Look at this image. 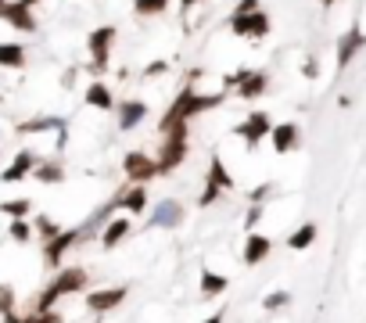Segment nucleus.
I'll return each mask as SVG.
<instances>
[{
  "label": "nucleus",
  "mask_w": 366,
  "mask_h": 323,
  "mask_svg": "<svg viewBox=\"0 0 366 323\" xmlns=\"http://www.w3.org/2000/svg\"><path fill=\"white\" fill-rule=\"evenodd\" d=\"M219 104H223V94H198V90H194V83H190L187 90L169 104V112L162 115L158 129H162V133H169V129L190 122L194 115H201V112H212V108H219Z\"/></svg>",
  "instance_id": "1"
},
{
  "label": "nucleus",
  "mask_w": 366,
  "mask_h": 323,
  "mask_svg": "<svg viewBox=\"0 0 366 323\" xmlns=\"http://www.w3.org/2000/svg\"><path fill=\"white\" fill-rule=\"evenodd\" d=\"M86 288V270H79V266H72V270H61L51 284H47V291H43L40 298H36V309L40 313H47L58 298H65V295H76V291H83Z\"/></svg>",
  "instance_id": "2"
},
{
  "label": "nucleus",
  "mask_w": 366,
  "mask_h": 323,
  "mask_svg": "<svg viewBox=\"0 0 366 323\" xmlns=\"http://www.w3.org/2000/svg\"><path fill=\"white\" fill-rule=\"evenodd\" d=\"M119 29L115 26H97L90 36H86V51H90V72L101 76L108 72V61H112V43H115Z\"/></svg>",
  "instance_id": "3"
},
{
  "label": "nucleus",
  "mask_w": 366,
  "mask_h": 323,
  "mask_svg": "<svg viewBox=\"0 0 366 323\" xmlns=\"http://www.w3.org/2000/svg\"><path fill=\"white\" fill-rule=\"evenodd\" d=\"M183 158H187V122L176 126V129H169V140H165L162 158H158V172H172Z\"/></svg>",
  "instance_id": "4"
},
{
  "label": "nucleus",
  "mask_w": 366,
  "mask_h": 323,
  "mask_svg": "<svg viewBox=\"0 0 366 323\" xmlns=\"http://www.w3.org/2000/svg\"><path fill=\"white\" fill-rule=\"evenodd\" d=\"M233 133L244 140V147H248V151H255V147H258V140H266V137L273 133V122H269V115H266V112H251L241 126L233 129Z\"/></svg>",
  "instance_id": "5"
},
{
  "label": "nucleus",
  "mask_w": 366,
  "mask_h": 323,
  "mask_svg": "<svg viewBox=\"0 0 366 323\" xmlns=\"http://www.w3.org/2000/svg\"><path fill=\"white\" fill-rule=\"evenodd\" d=\"M230 33L248 36V40H263L269 33V15L263 8L251 11V15H230Z\"/></svg>",
  "instance_id": "6"
},
{
  "label": "nucleus",
  "mask_w": 366,
  "mask_h": 323,
  "mask_svg": "<svg viewBox=\"0 0 366 323\" xmlns=\"http://www.w3.org/2000/svg\"><path fill=\"white\" fill-rule=\"evenodd\" d=\"M33 4H40V0H8V8H4V18L11 29L18 33H36V18H33Z\"/></svg>",
  "instance_id": "7"
},
{
  "label": "nucleus",
  "mask_w": 366,
  "mask_h": 323,
  "mask_svg": "<svg viewBox=\"0 0 366 323\" xmlns=\"http://www.w3.org/2000/svg\"><path fill=\"white\" fill-rule=\"evenodd\" d=\"M122 169H126V176L133 180V183H147V180L162 176V172H158V162L147 158L144 151H129V155L122 158Z\"/></svg>",
  "instance_id": "8"
},
{
  "label": "nucleus",
  "mask_w": 366,
  "mask_h": 323,
  "mask_svg": "<svg viewBox=\"0 0 366 323\" xmlns=\"http://www.w3.org/2000/svg\"><path fill=\"white\" fill-rule=\"evenodd\" d=\"M83 237V230H61L58 237H51V241H43V263H47L51 270L54 266H61V258H65V251H69L76 241Z\"/></svg>",
  "instance_id": "9"
},
{
  "label": "nucleus",
  "mask_w": 366,
  "mask_h": 323,
  "mask_svg": "<svg viewBox=\"0 0 366 323\" xmlns=\"http://www.w3.org/2000/svg\"><path fill=\"white\" fill-rule=\"evenodd\" d=\"M366 47V33L359 29V22H352V26H349V33H344L341 40H338V65H341V69H344V65H349L359 51Z\"/></svg>",
  "instance_id": "10"
},
{
  "label": "nucleus",
  "mask_w": 366,
  "mask_h": 323,
  "mask_svg": "<svg viewBox=\"0 0 366 323\" xmlns=\"http://www.w3.org/2000/svg\"><path fill=\"white\" fill-rule=\"evenodd\" d=\"M126 301V288H104V291H90L86 295V309L90 313H112Z\"/></svg>",
  "instance_id": "11"
},
{
  "label": "nucleus",
  "mask_w": 366,
  "mask_h": 323,
  "mask_svg": "<svg viewBox=\"0 0 366 323\" xmlns=\"http://www.w3.org/2000/svg\"><path fill=\"white\" fill-rule=\"evenodd\" d=\"M183 223V205L176 198H165L155 205V212H151V226H180Z\"/></svg>",
  "instance_id": "12"
},
{
  "label": "nucleus",
  "mask_w": 366,
  "mask_h": 323,
  "mask_svg": "<svg viewBox=\"0 0 366 323\" xmlns=\"http://www.w3.org/2000/svg\"><path fill=\"white\" fill-rule=\"evenodd\" d=\"M36 165H40V162H36V155H33V151H18V155H15V162H11L4 172H0V180H4V183H18V180H26Z\"/></svg>",
  "instance_id": "13"
},
{
  "label": "nucleus",
  "mask_w": 366,
  "mask_h": 323,
  "mask_svg": "<svg viewBox=\"0 0 366 323\" xmlns=\"http://www.w3.org/2000/svg\"><path fill=\"white\" fill-rule=\"evenodd\" d=\"M269 251H273V241L269 237H263V233H248V241H244V266H258V263H266L269 258Z\"/></svg>",
  "instance_id": "14"
},
{
  "label": "nucleus",
  "mask_w": 366,
  "mask_h": 323,
  "mask_svg": "<svg viewBox=\"0 0 366 323\" xmlns=\"http://www.w3.org/2000/svg\"><path fill=\"white\" fill-rule=\"evenodd\" d=\"M266 86H269V76H266V72H251V69H244V72H241V86H237V94H241L244 101H255V97H263V94H266Z\"/></svg>",
  "instance_id": "15"
},
{
  "label": "nucleus",
  "mask_w": 366,
  "mask_h": 323,
  "mask_svg": "<svg viewBox=\"0 0 366 323\" xmlns=\"http://www.w3.org/2000/svg\"><path fill=\"white\" fill-rule=\"evenodd\" d=\"M129 230H133V223H129L126 215H115L112 223H104V230H101V245H104L108 251H112L115 245H122L126 237H129Z\"/></svg>",
  "instance_id": "16"
},
{
  "label": "nucleus",
  "mask_w": 366,
  "mask_h": 323,
  "mask_svg": "<svg viewBox=\"0 0 366 323\" xmlns=\"http://www.w3.org/2000/svg\"><path fill=\"white\" fill-rule=\"evenodd\" d=\"M269 140H273V151H276V155H288V151L298 147V126H294V122H280V126H273Z\"/></svg>",
  "instance_id": "17"
},
{
  "label": "nucleus",
  "mask_w": 366,
  "mask_h": 323,
  "mask_svg": "<svg viewBox=\"0 0 366 323\" xmlns=\"http://www.w3.org/2000/svg\"><path fill=\"white\" fill-rule=\"evenodd\" d=\"M83 101H86V108H97V112H112V108H115L112 90H108V83H101V79H94L90 86H86Z\"/></svg>",
  "instance_id": "18"
},
{
  "label": "nucleus",
  "mask_w": 366,
  "mask_h": 323,
  "mask_svg": "<svg viewBox=\"0 0 366 323\" xmlns=\"http://www.w3.org/2000/svg\"><path fill=\"white\" fill-rule=\"evenodd\" d=\"M112 208H126V212H133V215H140L144 208H147V190H144V183H137V187H129V190H122L119 198L112 201Z\"/></svg>",
  "instance_id": "19"
},
{
  "label": "nucleus",
  "mask_w": 366,
  "mask_h": 323,
  "mask_svg": "<svg viewBox=\"0 0 366 323\" xmlns=\"http://www.w3.org/2000/svg\"><path fill=\"white\" fill-rule=\"evenodd\" d=\"M119 112V129H137L144 119H147V104L144 101H126L115 108Z\"/></svg>",
  "instance_id": "20"
},
{
  "label": "nucleus",
  "mask_w": 366,
  "mask_h": 323,
  "mask_svg": "<svg viewBox=\"0 0 366 323\" xmlns=\"http://www.w3.org/2000/svg\"><path fill=\"white\" fill-rule=\"evenodd\" d=\"M313 241H316V223H301V226L288 237V248H291V251H306V248H313Z\"/></svg>",
  "instance_id": "21"
},
{
  "label": "nucleus",
  "mask_w": 366,
  "mask_h": 323,
  "mask_svg": "<svg viewBox=\"0 0 366 323\" xmlns=\"http://www.w3.org/2000/svg\"><path fill=\"white\" fill-rule=\"evenodd\" d=\"M230 288V280L223 273H212V270H201V295L205 298H215V295H223Z\"/></svg>",
  "instance_id": "22"
},
{
  "label": "nucleus",
  "mask_w": 366,
  "mask_h": 323,
  "mask_svg": "<svg viewBox=\"0 0 366 323\" xmlns=\"http://www.w3.org/2000/svg\"><path fill=\"white\" fill-rule=\"evenodd\" d=\"M0 65L4 69H22L26 65V47L22 43H0Z\"/></svg>",
  "instance_id": "23"
},
{
  "label": "nucleus",
  "mask_w": 366,
  "mask_h": 323,
  "mask_svg": "<svg viewBox=\"0 0 366 323\" xmlns=\"http://www.w3.org/2000/svg\"><path fill=\"white\" fill-rule=\"evenodd\" d=\"M33 176H36L40 183H61V180H65V165H61V162H40V165L33 169Z\"/></svg>",
  "instance_id": "24"
},
{
  "label": "nucleus",
  "mask_w": 366,
  "mask_h": 323,
  "mask_svg": "<svg viewBox=\"0 0 366 323\" xmlns=\"http://www.w3.org/2000/svg\"><path fill=\"white\" fill-rule=\"evenodd\" d=\"M208 183H215L219 190H233V176L226 172V165H223L219 158H212V162H208Z\"/></svg>",
  "instance_id": "25"
},
{
  "label": "nucleus",
  "mask_w": 366,
  "mask_h": 323,
  "mask_svg": "<svg viewBox=\"0 0 366 323\" xmlns=\"http://www.w3.org/2000/svg\"><path fill=\"white\" fill-rule=\"evenodd\" d=\"M43 129H65V122H61V119H51V115H43V119L22 122V126H18V133L26 137V133H43Z\"/></svg>",
  "instance_id": "26"
},
{
  "label": "nucleus",
  "mask_w": 366,
  "mask_h": 323,
  "mask_svg": "<svg viewBox=\"0 0 366 323\" xmlns=\"http://www.w3.org/2000/svg\"><path fill=\"white\" fill-rule=\"evenodd\" d=\"M133 11L140 18H155V15H165L169 11V0H133Z\"/></svg>",
  "instance_id": "27"
},
{
  "label": "nucleus",
  "mask_w": 366,
  "mask_h": 323,
  "mask_svg": "<svg viewBox=\"0 0 366 323\" xmlns=\"http://www.w3.org/2000/svg\"><path fill=\"white\" fill-rule=\"evenodd\" d=\"M0 212H4L8 220H26V215L33 212V205L26 198H15V201H0Z\"/></svg>",
  "instance_id": "28"
},
{
  "label": "nucleus",
  "mask_w": 366,
  "mask_h": 323,
  "mask_svg": "<svg viewBox=\"0 0 366 323\" xmlns=\"http://www.w3.org/2000/svg\"><path fill=\"white\" fill-rule=\"evenodd\" d=\"M284 306H291V295H288V291H273V295L263 298V309H266V313H280Z\"/></svg>",
  "instance_id": "29"
},
{
  "label": "nucleus",
  "mask_w": 366,
  "mask_h": 323,
  "mask_svg": "<svg viewBox=\"0 0 366 323\" xmlns=\"http://www.w3.org/2000/svg\"><path fill=\"white\" fill-rule=\"evenodd\" d=\"M8 233H11V241H18V245H26L29 237H33V226L26 223V220H11L8 223Z\"/></svg>",
  "instance_id": "30"
},
{
  "label": "nucleus",
  "mask_w": 366,
  "mask_h": 323,
  "mask_svg": "<svg viewBox=\"0 0 366 323\" xmlns=\"http://www.w3.org/2000/svg\"><path fill=\"white\" fill-rule=\"evenodd\" d=\"M36 233L43 237V241H51V237H58V233H61V226L51 220V215H36Z\"/></svg>",
  "instance_id": "31"
},
{
  "label": "nucleus",
  "mask_w": 366,
  "mask_h": 323,
  "mask_svg": "<svg viewBox=\"0 0 366 323\" xmlns=\"http://www.w3.org/2000/svg\"><path fill=\"white\" fill-rule=\"evenodd\" d=\"M258 223H263V201H251V208H248V215H244V230L251 233Z\"/></svg>",
  "instance_id": "32"
},
{
  "label": "nucleus",
  "mask_w": 366,
  "mask_h": 323,
  "mask_svg": "<svg viewBox=\"0 0 366 323\" xmlns=\"http://www.w3.org/2000/svg\"><path fill=\"white\" fill-rule=\"evenodd\" d=\"M219 187H215V183H205V190H201V198H198V205L201 208H208V205H215V201H219Z\"/></svg>",
  "instance_id": "33"
},
{
  "label": "nucleus",
  "mask_w": 366,
  "mask_h": 323,
  "mask_svg": "<svg viewBox=\"0 0 366 323\" xmlns=\"http://www.w3.org/2000/svg\"><path fill=\"white\" fill-rule=\"evenodd\" d=\"M22 323H61V316L58 313H40V309H33V316H26V320H22Z\"/></svg>",
  "instance_id": "34"
},
{
  "label": "nucleus",
  "mask_w": 366,
  "mask_h": 323,
  "mask_svg": "<svg viewBox=\"0 0 366 323\" xmlns=\"http://www.w3.org/2000/svg\"><path fill=\"white\" fill-rule=\"evenodd\" d=\"M165 72H169V61H151L140 76H144V79H155V76H165Z\"/></svg>",
  "instance_id": "35"
},
{
  "label": "nucleus",
  "mask_w": 366,
  "mask_h": 323,
  "mask_svg": "<svg viewBox=\"0 0 366 323\" xmlns=\"http://www.w3.org/2000/svg\"><path fill=\"white\" fill-rule=\"evenodd\" d=\"M11 309H15V295H11V288H0V316L11 313Z\"/></svg>",
  "instance_id": "36"
},
{
  "label": "nucleus",
  "mask_w": 366,
  "mask_h": 323,
  "mask_svg": "<svg viewBox=\"0 0 366 323\" xmlns=\"http://www.w3.org/2000/svg\"><path fill=\"white\" fill-rule=\"evenodd\" d=\"M301 76H306V79H316V76H319V61H316V58H306V61H301Z\"/></svg>",
  "instance_id": "37"
},
{
  "label": "nucleus",
  "mask_w": 366,
  "mask_h": 323,
  "mask_svg": "<svg viewBox=\"0 0 366 323\" xmlns=\"http://www.w3.org/2000/svg\"><path fill=\"white\" fill-rule=\"evenodd\" d=\"M251 11H258V0H237L233 8V15H251Z\"/></svg>",
  "instance_id": "38"
},
{
  "label": "nucleus",
  "mask_w": 366,
  "mask_h": 323,
  "mask_svg": "<svg viewBox=\"0 0 366 323\" xmlns=\"http://www.w3.org/2000/svg\"><path fill=\"white\" fill-rule=\"evenodd\" d=\"M269 190H273L269 183H263V187H251V194H248V198H251V201H266V198H269Z\"/></svg>",
  "instance_id": "39"
},
{
  "label": "nucleus",
  "mask_w": 366,
  "mask_h": 323,
  "mask_svg": "<svg viewBox=\"0 0 366 323\" xmlns=\"http://www.w3.org/2000/svg\"><path fill=\"white\" fill-rule=\"evenodd\" d=\"M194 4H198V0H180V15H187V11H190Z\"/></svg>",
  "instance_id": "40"
},
{
  "label": "nucleus",
  "mask_w": 366,
  "mask_h": 323,
  "mask_svg": "<svg viewBox=\"0 0 366 323\" xmlns=\"http://www.w3.org/2000/svg\"><path fill=\"white\" fill-rule=\"evenodd\" d=\"M4 323H22V320H18V316H15V309H11V313H4Z\"/></svg>",
  "instance_id": "41"
},
{
  "label": "nucleus",
  "mask_w": 366,
  "mask_h": 323,
  "mask_svg": "<svg viewBox=\"0 0 366 323\" xmlns=\"http://www.w3.org/2000/svg\"><path fill=\"white\" fill-rule=\"evenodd\" d=\"M201 323H223V313H215V316H208V320H201Z\"/></svg>",
  "instance_id": "42"
},
{
  "label": "nucleus",
  "mask_w": 366,
  "mask_h": 323,
  "mask_svg": "<svg viewBox=\"0 0 366 323\" xmlns=\"http://www.w3.org/2000/svg\"><path fill=\"white\" fill-rule=\"evenodd\" d=\"M323 8H334V4H344V0H319Z\"/></svg>",
  "instance_id": "43"
},
{
  "label": "nucleus",
  "mask_w": 366,
  "mask_h": 323,
  "mask_svg": "<svg viewBox=\"0 0 366 323\" xmlns=\"http://www.w3.org/2000/svg\"><path fill=\"white\" fill-rule=\"evenodd\" d=\"M4 8H8V0H0V15H4Z\"/></svg>",
  "instance_id": "44"
}]
</instances>
